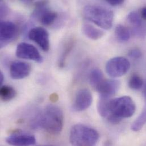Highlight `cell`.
Segmentation results:
<instances>
[{"instance_id": "26", "label": "cell", "mask_w": 146, "mask_h": 146, "mask_svg": "<svg viewBox=\"0 0 146 146\" xmlns=\"http://www.w3.org/2000/svg\"><path fill=\"white\" fill-rule=\"evenodd\" d=\"M3 81H4V76H3V73L1 72L0 73V84L1 85L3 84Z\"/></svg>"}, {"instance_id": "24", "label": "cell", "mask_w": 146, "mask_h": 146, "mask_svg": "<svg viewBox=\"0 0 146 146\" xmlns=\"http://www.w3.org/2000/svg\"><path fill=\"white\" fill-rule=\"evenodd\" d=\"M106 2L111 6H118L122 5L123 2V0H106Z\"/></svg>"}, {"instance_id": "22", "label": "cell", "mask_w": 146, "mask_h": 146, "mask_svg": "<svg viewBox=\"0 0 146 146\" xmlns=\"http://www.w3.org/2000/svg\"><path fill=\"white\" fill-rule=\"evenodd\" d=\"M128 55H129V56L131 59L137 60V59H138L141 58L142 54L140 50H139L138 48H133L131 50H130L129 52Z\"/></svg>"}, {"instance_id": "19", "label": "cell", "mask_w": 146, "mask_h": 146, "mask_svg": "<svg viewBox=\"0 0 146 146\" xmlns=\"http://www.w3.org/2000/svg\"><path fill=\"white\" fill-rule=\"evenodd\" d=\"M143 81L142 78L137 74H133L129 81V87L133 90H139L142 88Z\"/></svg>"}, {"instance_id": "23", "label": "cell", "mask_w": 146, "mask_h": 146, "mask_svg": "<svg viewBox=\"0 0 146 146\" xmlns=\"http://www.w3.org/2000/svg\"><path fill=\"white\" fill-rule=\"evenodd\" d=\"M0 7H1V10H0L1 17L2 18L7 14L8 11H9V9H8V7L7 6V5L5 4V3H4L3 1L1 2Z\"/></svg>"}, {"instance_id": "1", "label": "cell", "mask_w": 146, "mask_h": 146, "mask_svg": "<svg viewBox=\"0 0 146 146\" xmlns=\"http://www.w3.org/2000/svg\"><path fill=\"white\" fill-rule=\"evenodd\" d=\"M135 110V104L129 96L109 98L106 103L104 118L111 123L117 124L123 119L132 117Z\"/></svg>"}, {"instance_id": "9", "label": "cell", "mask_w": 146, "mask_h": 146, "mask_svg": "<svg viewBox=\"0 0 146 146\" xmlns=\"http://www.w3.org/2000/svg\"><path fill=\"white\" fill-rule=\"evenodd\" d=\"M93 101L91 92L87 89L79 90L76 94L72 105V109L74 111H82L88 109Z\"/></svg>"}, {"instance_id": "10", "label": "cell", "mask_w": 146, "mask_h": 146, "mask_svg": "<svg viewBox=\"0 0 146 146\" xmlns=\"http://www.w3.org/2000/svg\"><path fill=\"white\" fill-rule=\"evenodd\" d=\"M120 82L116 80H104L95 89L100 94V97L110 98L118 92Z\"/></svg>"}, {"instance_id": "12", "label": "cell", "mask_w": 146, "mask_h": 146, "mask_svg": "<svg viewBox=\"0 0 146 146\" xmlns=\"http://www.w3.org/2000/svg\"><path fill=\"white\" fill-rule=\"evenodd\" d=\"M31 66L23 62H14L10 67V74L14 80H21L27 77L31 72Z\"/></svg>"}, {"instance_id": "6", "label": "cell", "mask_w": 146, "mask_h": 146, "mask_svg": "<svg viewBox=\"0 0 146 146\" xmlns=\"http://www.w3.org/2000/svg\"><path fill=\"white\" fill-rule=\"evenodd\" d=\"M15 55L20 59L30 60L38 63H42L43 61V57L37 48L32 44L25 42L17 45Z\"/></svg>"}, {"instance_id": "8", "label": "cell", "mask_w": 146, "mask_h": 146, "mask_svg": "<svg viewBox=\"0 0 146 146\" xmlns=\"http://www.w3.org/2000/svg\"><path fill=\"white\" fill-rule=\"evenodd\" d=\"M29 38L36 43L44 52L50 49V38L48 31L43 27H36L29 32Z\"/></svg>"}, {"instance_id": "14", "label": "cell", "mask_w": 146, "mask_h": 146, "mask_svg": "<svg viewBox=\"0 0 146 146\" xmlns=\"http://www.w3.org/2000/svg\"><path fill=\"white\" fill-rule=\"evenodd\" d=\"M131 30L122 25H118L115 29V36L121 42L128 41L131 38Z\"/></svg>"}, {"instance_id": "2", "label": "cell", "mask_w": 146, "mask_h": 146, "mask_svg": "<svg viewBox=\"0 0 146 146\" xmlns=\"http://www.w3.org/2000/svg\"><path fill=\"white\" fill-rule=\"evenodd\" d=\"M64 115L62 110L57 106L49 105L44 111L31 123L33 128H43L51 134L60 133L63 127Z\"/></svg>"}, {"instance_id": "17", "label": "cell", "mask_w": 146, "mask_h": 146, "mask_svg": "<svg viewBox=\"0 0 146 146\" xmlns=\"http://www.w3.org/2000/svg\"><path fill=\"white\" fill-rule=\"evenodd\" d=\"M104 80V74L99 69L93 70L89 75V82L91 86L96 89L98 85Z\"/></svg>"}, {"instance_id": "15", "label": "cell", "mask_w": 146, "mask_h": 146, "mask_svg": "<svg viewBox=\"0 0 146 146\" xmlns=\"http://www.w3.org/2000/svg\"><path fill=\"white\" fill-rule=\"evenodd\" d=\"M15 90L9 85H2L0 88V97L2 101L6 102L13 100L16 96Z\"/></svg>"}, {"instance_id": "4", "label": "cell", "mask_w": 146, "mask_h": 146, "mask_svg": "<svg viewBox=\"0 0 146 146\" xmlns=\"http://www.w3.org/2000/svg\"><path fill=\"white\" fill-rule=\"evenodd\" d=\"M98 139V133L84 125H75L70 131V141L72 146H96Z\"/></svg>"}, {"instance_id": "11", "label": "cell", "mask_w": 146, "mask_h": 146, "mask_svg": "<svg viewBox=\"0 0 146 146\" xmlns=\"http://www.w3.org/2000/svg\"><path fill=\"white\" fill-rule=\"evenodd\" d=\"M6 142L10 146H31L35 144L36 139L34 135L17 133L9 135Z\"/></svg>"}, {"instance_id": "16", "label": "cell", "mask_w": 146, "mask_h": 146, "mask_svg": "<svg viewBox=\"0 0 146 146\" xmlns=\"http://www.w3.org/2000/svg\"><path fill=\"white\" fill-rule=\"evenodd\" d=\"M146 122V101H145V106L139 116L133 123L131 125V130L134 131H140Z\"/></svg>"}, {"instance_id": "18", "label": "cell", "mask_w": 146, "mask_h": 146, "mask_svg": "<svg viewBox=\"0 0 146 146\" xmlns=\"http://www.w3.org/2000/svg\"><path fill=\"white\" fill-rule=\"evenodd\" d=\"M127 19L128 22L133 26V29L139 27L144 23L140 13H138L137 11H132L129 13L127 15Z\"/></svg>"}, {"instance_id": "3", "label": "cell", "mask_w": 146, "mask_h": 146, "mask_svg": "<svg viewBox=\"0 0 146 146\" xmlns=\"http://www.w3.org/2000/svg\"><path fill=\"white\" fill-rule=\"evenodd\" d=\"M84 18L98 27L110 29L113 24L114 13L109 9L98 5H88L83 9Z\"/></svg>"}, {"instance_id": "25", "label": "cell", "mask_w": 146, "mask_h": 146, "mask_svg": "<svg viewBox=\"0 0 146 146\" xmlns=\"http://www.w3.org/2000/svg\"><path fill=\"white\" fill-rule=\"evenodd\" d=\"M141 18L143 20L146 21V6L143 7L140 12Z\"/></svg>"}, {"instance_id": "27", "label": "cell", "mask_w": 146, "mask_h": 146, "mask_svg": "<svg viewBox=\"0 0 146 146\" xmlns=\"http://www.w3.org/2000/svg\"><path fill=\"white\" fill-rule=\"evenodd\" d=\"M46 146V145H45V146Z\"/></svg>"}, {"instance_id": "13", "label": "cell", "mask_w": 146, "mask_h": 146, "mask_svg": "<svg viewBox=\"0 0 146 146\" xmlns=\"http://www.w3.org/2000/svg\"><path fill=\"white\" fill-rule=\"evenodd\" d=\"M82 31L84 34L88 38L92 40H98L105 35V33L101 29L96 28L90 24H84L82 27Z\"/></svg>"}, {"instance_id": "20", "label": "cell", "mask_w": 146, "mask_h": 146, "mask_svg": "<svg viewBox=\"0 0 146 146\" xmlns=\"http://www.w3.org/2000/svg\"><path fill=\"white\" fill-rule=\"evenodd\" d=\"M73 46V42H70V43H68L66 46V48L64 50V51L63 52L62 56L59 59V66L60 67H63V66H64L66 59H67V56L69 55Z\"/></svg>"}, {"instance_id": "21", "label": "cell", "mask_w": 146, "mask_h": 146, "mask_svg": "<svg viewBox=\"0 0 146 146\" xmlns=\"http://www.w3.org/2000/svg\"><path fill=\"white\" fill-rule=\"evenodd\" d=\"M131 33L137 37L145 38L146 36V23H144L142 26L133 29Z\"/></svg>"}, {"instance_id": "7", "label": "cell", "mask_w": 146, "mask_h": 146, "mask_svg": "<svg viewBox=\"0 0 146 146\" xmlns=\"http://www.w3.org/2000/svg\"><path fill=\"white\" fill-rule=\"evenodd\" d=\"M18 33L17 26L10 21H2L0 24V46L2 48L14 40Z\"/></svg>"}, {"instance_id": "5", "label": "cell", "mask_w": 146, "mask_h": 146, "mask_svg": "<svg viewBox=\"0 0 146 146\" xmlns=\"http://www.w3.org/2000/svg\"><path fill=\"white\" fill-rule=\"evenodd\" d=\"M130 63L122 56H118L110 59L106 63V73L111 77H121L127 73L130 68Z\"/></svg>"}]
</instances>
